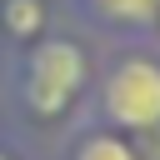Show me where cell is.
<instances>
[{"mask_svg": "<svg viewBox=\"0 0 160 160\" xmlns=\"http://www.w3.org/2000/svg\"><path fill=\"white\" fill-rule=\"evenodd\" d=\"M80 160H135V155H130L125 140H115V135H95V140H85Z\"/></svg>", "mask_w": 160, "mask_h": 160, "instance_id": "obj_4", "label": "cell"}, {"mask_svg": "<svg viewBox=\"0 0 160 160\" xmlns=\"http://www.w3.org/2000/svg\"><path fill=\"white\" fill-rule=\"evenodd\" d=\"M80 80H85V60H80V50H75L70 40H50V45H40L35 60H30L25 100H30L40 115H55V110L70 105V95L80 90Z\"/></svg>", "mask_w": 160, "mask_h": 160, "instance_id": "obj_1", "label": "cell"}, {"mask_svg": "<svg viewBox=\"0 0 160 160\" xmlns=\"http://www.w3.org/2000/svg\"><path fill=\"white\" fill-rule=\"evenodd\" d=\"M105 110L120 125H155L160 120V65L155 60H125L105 85Z\"/></svg>", "mask_w": 160, "mask_h": 160, "instance_id": "obj_2", "label": "cell"}, {"mask_svg": "<svg viewBox=\"0 0 160 160\" xmlns=\"http://www.w3.org/2000/svg\"><path fill=\"white\" fill-rule=\"evenodd\" d=\"M0 160H5V155H0Z\"/></svg>", "mask_w": 160, "mask_h": 160, "instance_id": "obj_6", "label": "cell"}, {"mask_svg": "<svg viewBox=\"0 0 160 160\" xmlns=\"http://www.w3.org/2000/svg\"><path fill=\"white\" fill-rule=\"evenodd\" d=\"M5 25H10L15 35L40 30V0H10V5H5Z\"/></svg>", "mask_w": 160, "mask_h": 160, "instance_id": "obj_3", "label": "cell"}, {"mask_svg": "<svg viewBox=\"0 0 160 160\" xmlns=\"http://www.w3.org/2000/svg\"><path fill=\"white\" fill-rule=\"evenodd\" d=\"M100 10L115 20H150L160 10V0H100Z\"/></svg>", "mask_w": 160, "mask_h": 160, "instance_id": "obj_5", "label": "cell"}]
</instances>
